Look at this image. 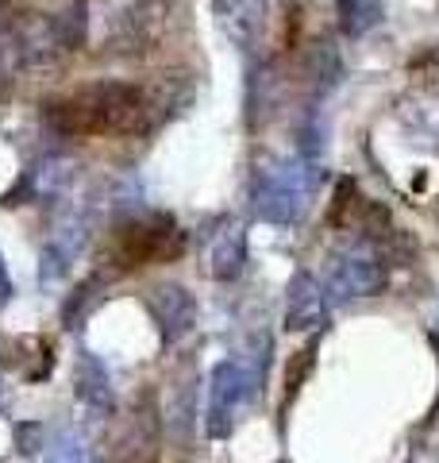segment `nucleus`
<instances>
[{
	"label": "nucleus",
	"instance_id": "1",
	"mask_svg": "<svg viewBox=\"0 0 439 463\" xmlns=\"http://www.w3.org/2000/svg\"><path fill=\"white\" fill-rule=\"evenodd\" d=\"M158 100L127 81H89L66 100L42 105V128L54 139L139 136L154 128Z\"/></svg>",
	"mask_w": 439,
	"mask_h": 463
},
{
	"label": "nucleus",
	"instance_id": "2",
	"mask_svg": "<svg viewBox=\"0 0 439 463\" xmlns=\"http://www.w3.org/2000/svg\"><path fill=\"white\" fill-rule=\"evenodd\" d=\"M316 194V163L301 155H270L255 166L251 178V209L270 224H297L313 205Z\"/></svg>",
	"mask_w": 439,
	"mask_h": 463
},
{
	"label": "nucleus",
	"instance_id": "3",
	"mask_svg": "<svg viewBox=\"0 0 439 463\" xmlns=\"http://www.w3.org/2000/svg\"><path fill=\"white\" fill-rule=\"evenodd\" d=\"M185 251V232L178 228L170 213H146V216H127L112 228L105 267L112 274H127L151 263H170Z\"/></svg>",
	"mask_w": 439,
	"mask_h": 463
},
{
	"label": "nucleus",
	"instance_id": "4",
	"mask_svg": "<svg viewBox=\"0 0 439 463\" xmlns=\"http://www.w3.org/2000/svg\"><path fill=\"white\" fill-rule=\"evenodd\" d=\"M389 282V263L378 240H347L328 255L324 267V294L328 306H347L355 298H374L382 294Z\"/></svg>",
	"mask_w": 439,
	"mask_h": 463
},
{
	"label": "nucleus",
	"instance_id": "5",
	"mask_svg": "<svg viewBox=\"0 0 439 463\" xmlns=\"http://www.w3.org/2000/svg\"><path fill=\"white\" fill-rule=\"evenodd\" d=\"M258 379L251 374V367L243 359H224L216 364L209 374V410H204V432L212 440H224L231 437L236 429V413L243 410L247 402L258 394Z\"/></svg>",
	"mask_w": 439,
	"mask_h": 463
},
{
	"label": "nucleus",
	"instance_id": "6",
	"mask_svg": "<svg viewBox=\"0 0 439 463\" xmlns=\"http://www.w3.org/2000/svg\"><path fill=\"white\" fill-rule=\"evenodd\" d=\"M166 5L170 0H135L127 12H120L108 27V51L146 54L166 32Z\"/></svg>",
	"mask_w": 439,
	"mask_h": 463
},
{
	"label": "nucleus",
	"instance_id": "7",
	"mask_svg": "<svg viewBox=\"0 0 439 463\" xmlns=\"http://www.w3.org/2000/svg\"><path fill=\"white\" fill-rule=\"evenodd\" d=\"M201 259H204L209 279L236 282L243 274V267H247V228H243V221H231V216L216 221L212 232H204Z\"/></svg>",
	"mask_w": 439,
	"mask_h": 463
},
{
	"label": "nucleus",
	"instance_id": "8",
	"mask_svg": "<svg viewBox=\"0 0 439 463\" xmlns=\"http://www.w3.org/2000/svg\"><path fill=\"white\" fill-rule=\"evenodd\" d=\"M212 16L220 32L247 54H255L266 43V27H270L266 0H212Z\"/></svg>",
	"mask_w": 439,
	"mask_h": 463
},
{
	"label": "nucleus",
	"instance_id": "9",
	"mask_svg": "<svg viewBox=\"0 0 439 463\" xmlns=\"http://www.w3.org/2000/svg\"><path fill=\"white\" fill-rule=\"evenodd\" d=\"M158 444H163V421H158L154 394H139L124 421L116 456H120V463H154Z\"/></svg>",
	"mask_w": 439,
	"mask_h": 463
},
{
	"label": "nucleus",
	"instance_id": "10",
	"mask_svg": "<svg viewBox=\"0 0 439 463\" xmlns=\"http://www.w3.org/2000/svg\"><path fill=\"white\" fill-rule=\"evenodd\" d=\"M146 309H151L158 332H163V344L185 340L197 325V301L178 282H158L146 289Z\"/></svg>",
	"mask_w": 439,
	"mask_h": 463
},
{
	"label": "nucleus",
	"instance_id": "11",
	"mask_svg": "<svg viewBox=\"0 0 439 463\" xmlns=\"http://www.w3.org/2000/svg\"><path fill=\"white\" fill-rule=\"evenodd\" d=\"M328 317L324 282L313 270H297L285 289V328L289 332H316Z\"/></svg>",
	"mask_w": 439,
	"mask_h": 463
},
{
	"label": "nucleus",
	"instance_id": "12",
	"mask_svg": "<svg viewBox=\"0 0 439 463\" xmlns=\"http://www.w3.org/2000/svg\"><path fill=\"white\" fill-rule=\"evenodd\" d=\"M285 90H289V81L277 62H262L251 70V81H247V120H251V128L270 120L277 105L285 100Z\"/></svg>",
	"mask_w": 439,
	"mask_h": 463
},
{
	"label": "nucleus",
	"instance_id": "13",
	"mask_svg": "<svg viewBox=\"0 0 439 463\" xmlns=\"http://www.w3.org/2000/svg\"><path fill=\"white\" fill-rule=\"evenodd\" d=\"M340 74H343V62H340V54H335L332 43L320 39V43H313V47L304 51V58H301V78L313 90V97L335 90V85H340Z\"/></svg>",
	"mask_w": 439,
	"mask_h": 463
},
{
	"label": "nucleus",
	"instance_id": "14",
	"mask_svg": "<svg viewBox=\"0 0 439 463\" xmlns=\"http://www.w3.org/2000/svg\"><path fill=\"white\" fill-rule=\"evenodd\" d=\"M78 398L89 405V410H97V413L112 410V379H108L105 364H100L93 352L78 355Z\"/></svg>",
	"mask_w": 439,
	"mask_h": 463
},
{
	"label": "nucleus",
	"instance_id": "15",
	"mask_svg": "<svg viewBox=\"0 0 439 463\" xmlns=\"http://www.w3.org/2000/svg\"><path fill=\"white\" fill-rule=\"evenodd\" d=\"M166 425H170V432H173V440L189 444V437H193V425H197V379H193V371H189L185 379L173 383V390H170V410H166Z\"/></svg>",
	"mask_w": 439,
	"mask_h": 463
},
{
	"label": "nucleus",
	"instance_id": "16",
	"mask_svg": "<svg viewBox=\"0 0 439 463\" xmlns=\"http://www.w3.org/2000/svg\"><path fill=\"white\" fill-rule=\"evenodd\" d=\"M335 20H340L343 35L359 39L386 20V5L382 0H335Z\"/></svg>",
	"mask_w": 439,
	"mask_h": 463
},
{
	"label": "nucleus",
	"instance_id": "17",
	"mask_svg": "<svg viewBox=\"0 0 439 463\" xmlns=\"http://www.w3.org/2000/svg\"><path fill=\"white\" fill-rule=\"evenodd\" d=\"M20 70L23 62H20V43H16V20H0V100L12 97Z\"/></svg>",
	"mask_w": 439,
	"mask_h": 463
},
{
	"label": "nucleus",
	"instance_id": "18",
	"mask_svg": "<svg viewBox=\"0 0 439 463\" xmlns=\"http://www.w3.org/2000/svg\"><path fill=\"white\" fill-rule=\"evenodd\" d=\"M362 205H366V197L359 194V185L350 182V178H340V182H335V197H332V209H328V221H332V228H347V224H359V216H362Z\"/></svg>",
	"mask_w": 439,
	"mask_h": 463
},
{
	"label": "nucleus",
	"instance_id": "19",
	"mask_svg": "<svg viewBox=\"0 0 439 463\" xmlns=\"http://www.w3.org/2000/svg\"><path fill=\"white\" fill-rule=\"evenodd\" d=\"M100 289H105V274H93V279H85V282L66 298V306H62V325H66V328H78L85 317H89V309L100 301Z\"/></svg>",
	"mask_w": 439,
	"mask_h": 463
},
{
	"label": "nucleus",
	"instance_id": "20",
	"mask_svg": "<svg viewBox=\"0 0 439 463\" xmlns=\"http://www.w3.org/2000/svg\"><path fill=\"white\" fill-rule=\"evenodd\" d=\"M54 27H58V35H62L66 51L85 47V32H89V8H85V0H70L54 16Z\"/></svg>",
	"mask_w": 439,
	"mask_h": 463
},
{
	"label": "nucleus",
	"instance_id": "21",
	"mask_svg": "<svg viewBox=\"0 0 439 463\" xmlns=\"http://www.w3.org/2000/svg\"><path fill=\"white\" fill-rule=\"evenodd\" d=\"M297 155L301 158H309V163H316L320 158V147H324V124H320V116L316 109H304V116L297 120Z\"/></svg>",
	"mask_w": 439,
	"mask_h": 463
},
{
	"label": "nucleus",
	"instance_id": "22",
	"mask_svg": "<svg viewBox=\"0 0 439 463\" xmlns=\"http://www.w3.org/2000/svg\"><path fill=\"white\" fill-rule=\"evenodd\" d=\"M42 463H93V452H89V444L78 440L73 432H62V437L47 448V459Z\"/></svg>",
	"mask_w": 439,
	"mask_h": 463
},
{
	"label": "nucleus",
	"instance_id": "23",
	"mask_svg": "<svg viewBox=\"0 0 439 463\" xmlns=\"http://www.w3.org/2000/svg\"><path fill=\"white\" fill-rule=\"evenodd\" d=\"M316 344H320V340L313 336V344L301 352V359L293 355V364H289V371H285V390H289V394H297V390L304 386V379H309V371H313V364H316Z\"/></svg>",
	"mask_w": 439,
	"mask_h": 463
},
{
	"label": "nucleus",
	"instance_id": "24",
	"mask_svg": "<svg viewBox=\"0 0 439 463\" xmlns=\"http://www.w3.org/2000/svg\"><path fill=\"white\" fill-rule=\"evenodd\" d=\"M42 440H47V429H42L39 421H23V425H16V444H20V452H23V456H35L39 448H47Z\"/></svg>",
	"mask_w": 439,
	"mask_h": 463
},
{
	"label": "nucleus",
	"instance_id": "25",
	"mask_svg": "<svg viewBox=\"0 0 439 463\" xmlns=\"http://www.w3.org/2000/svg\"><path fill=\"white\" fill-rule=\"evenodd\" d=\"M12 298V279H8V267H5V259H0V306Z\"/></svg>",
	"mask_w": 439,
	"mask_h": 463
}]
</instances>
